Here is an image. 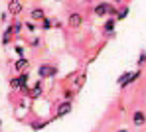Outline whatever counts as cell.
Returning <instances> with one entry per match:
<instances>
[{
	"mask_svg": "<svg viewBox=\"0 0 146 132\" xmlns=\"http://www.w3.org/2000/svg\"><path fill=\"white\" fill-rule=\"evenodd\" d=\"M57 73H59V69H57V65H53V63H40V65H38V79H42V81L55 79Z\"/></svg>",
	"mask_w": 146,
	"mask_h": 132,
	"instance_id": "obj_1",
	"label": "cell"
},
{
	"mask_svg": "<svg viewBox=\"0 0 146 132\" xmlns=\"http://www.w3.org/2000/svg\"><path fill=\"white\" fill-rule=\"evenodd\" d=\"M71 110H73V101H59L51 118H53V120H59V118H63L65 114H69Z\"/></svg>",
	"mask_w": 146,
	"mask_h": 132,
	"instance_id": "obj_2",
	"label": "cell"
},
{
	"mask_svg": "<svg viewBox=\"0 0 146 132\" xmlns=\"http://www.w3.org/2000/svg\"><path fill=\"white\" fill-rule=\"evenodd\" d=\"M67 79H71V87L79 93V91L83 89L85 81H87V71H85V69H83V71H75V73H71Z\"/></svg>",
	"mask_w": 146,
	"mask_h": 132,
	"instance_id": "obj_3",
	"label": "cell"
},
{
	"mask_svg": "<svg viewBox=\"0 0 146 132\" xmlns=\"http://www.w3.org/2000/svg\"><path fill=\"white\" fill-rule=\"evenodd\" d=\"M83 24H85V18H83L81 12H69V16L65 20V26L69 28V30H79Z\"/></svg>",
	"mask_w": 146,
	"mask_h": 132,
	"instance_id": "obj_4",
	"label": "cell"
},
{
	"mask_svg": "<svg viewBox=\"0 0 146 132\" xmlns=\"http://www.w3.org/2000/svg\"><path fill=\"white\" fill-rule=\"evenodd\" d=\"M130 122H132L134 128H142V126H146V110H142V108L134 110V112L130 114Z\"/></svg>",
	"mask_w": 146,
	"mask_h": 132,
	"instance_id": "obj_5",
	"label": "cell"
},
{
	"mask_svg": "<svg viewBox=\"0 0 146 132\" xmlns=\"http://www.w3.org/2000/svg\"><path fill=\"white\" fill-rule=\"evenodd\" d=\"M44 91H46L44 81L38 79L36 83H32V85H30V91H28V95H26V97H30V99H40V97L44 95Z\"/></svg>",
	"mask_w": 146,
	"mask_h": 132,
	"instance_id": "obj_6",
	"label": "cell"
},
{
	"mask_svg": "<svg viewBox=\"0 0 146 132\" xmlns=\"http://www.w3.org/2000/svg\"><path fill=\"white\" fill-rule=\"evenodd\" d=\"M28 12H30V20H34L36 24H40V22H44V20L48 18V16H46V10H44L42 6H32Z\"/></svg>",
	"mask_w": 146,
	"mask_h": 132,
	"instance_id": "obj_7",
	"label": "cell"
},
{
	"mask_svg": "<svg viewBox=\"0 0 146 132\" xmlns=\"http://www.w3.org/2000/svg\"><path fill=\"white\" fill-rule=\"evenodd\" d=\"M8 14L10 16H14V18H18L22 12H24V4L20 2V0H8Z\"/></svg>",
	"mask_w": 146,
	"mask_h": 132,
	"instance_id": "obj_8",
	"label": "cell"
},
{
	"mask_svg": "<svg viewBox=\"0 0 146 132\" xmlns=\"http://www.w3.org/2000/svg\"><path fill=\"white\" fill-rule=\"evenodd\" d=\"M28 69H30V59H28V57H18V59L14 61V73H16V75L26 73Z\"/></svg>",
	"mask_w": 146,
	"mask_h": 132,
	"instance_id": "obj_9",
	"label": "cell"
},
{
	"mask_svg": "<svg viewBox=\"0 0 146 132\" xmlns=\"http://www.w3.org/2000/svg\"><path fill=\"white\" fill-rule=\"evenodd\" d=\"M117 18H107L105 24H103V36H115V28H117Z\"/></svg>",
	"mask_w": 146,
	"mask_h": 132,
	"instance_id": "obj_10",
	"label": "cell"
},
{
	"mask_svg": "<svg viewBox=\"0 0 146 132\" xmlns=\"http://www.w3.org/2000/svg\"><path fill=\"white\" fill-rule=\"evenodd\" d=\"M12 40H14V32H12L10 24H8V28H4V32H2V46L8 48V46L12 44Z\"/></svg>",
	"mask_w": 146,
	"mask_h": 132,
	"instance_id": "obj_11",
	"label": "cell"
},
{
	"mask_svg": "<svg viewBox=\"0 0 146 132\" xmlns=\"http://www.w3.org/2000/svg\"><path fill=\"white\" fill-rule=\"evenodd\" d=\"M51 120H53V118H46V120H34V122L30 124V128H32L34 132H38V130H44V128L48 126V124L51 122Z\"/></svg>",
	"mask_w": 146,
	"mask_h": 132,
	"instance_id": "obj_12",
	"label": "cell"
},
{
	"mask_svg": "<svg viewBox=\"0 0 146 132\" xmlns=\"http://www.w3.org/2000/svg\"><path fill=\"white\" fill-rule=\"evenodd\" d=\"M10 28H12V32H14V38H16V36H20V34L26 30V28H24V22H22V20H18V18L10 24Z\"/></svg>",
	"mask_w": 146,
	"mask_h": 132,
	"instance_id": "obj_13",
	"label": "cell"
},
{
	"mask_svg": "<svg viewBox=\"0 0 146 132\" xmlns=\"http://www.w3.org/2000/svg\"><path fill=\"white\" fill-rule=\"evenodd\" d=\"M24 44L28 46V48H32V50H38V48L42 46V40H40L38 36H32V38H28V40H24Z\"/></svg>",
	"mask_w": 146,
	"mask_h": 132,
	"instance_id": "obj_14",
	"label": "cell"
},
{
	"mask_svg": "<svg viewBox=\"0 0 146 132\" xmlns=\"http://www.w3.org/2000/svg\"><path fill=\"white\" fill-rule=\"evenodd\" d=\"M40 30H42V32H49V30H55V20H51V18H46L44 22H40Z\"/></svg>",
	"mask_w": 146,
	"mask_h": 132,
	"instance_id": "obj_15",
	"label": "cell"
},
{
	"mask_svg": "<svg viewBox=\"0 0 146 132\" xmlns=\"http://www.w3.org/2000/svg\"><path fill=\"white\" fill-rule=\"evenodd\" d=\"M140 75H142V69H140V67H138V69H136V71H132V75H130V79H128V83H126V85H124V89H128V87H130V85H132V83H136V81L140 79ZM124 89H122V91H124Z\"/></svg>",
	"mask_w": 146,
	"mask_h": 132,
	"instance_id": "obj_16",
	"label": "cell"
},
{
	"mask_svg": "<svg viewBox=\"0 0 146 132\" xmlns=\"http://www.w3.org/2000/svg\"><path fill=\"white\" fill-rule=\"evenodd\" d=\"M130 14V6L128 4H124V6H121L119 8V14H117V22H121V20H124L126 16Z\"/></svg>",
	"mask_w": 146,
	"mask_h": 132,
	"instance_id": "obj_17",
	"label": "cell"
},
{
	"mask_svg": "<svg viewBox=\"0 0 146 132\" xmlns=\"http://www.w3.org/2000/svg\"><path fill=\"white\" fill-rule=\"evenodd\" d=\"M24 28H26V32H30V34H36V32L40 30V24H36L34 20H26V22H24Z\"/></svg>",
	"mask_w": 146,
	"mask_h": 132,
	"instance_id": "obj_18",
	"label": "cell"
},
{
	"mask_svg": "<svg viewBox=\"0 0 146 132\" xmlns=\"http://www.w3.org/2000/svg\"><path fill=\"white\" fill-rule=\"evenodd\" d=\"M75 93H77V91H75L73 87H65V89H63V99H61V101H73V99H75Z\"/></svg>",
	"mask_w": 146,
	"mask_h": 132,
	"instance_id": "obj_19",
	"label": "cell"
},
{
	"mask_svg": "<svg viewBox=\"0 0 146 132\" xmlns=\"http://www.w3.org/2000/svg\"><path fill=\"white\" fill-rule=\"evenodd\" d=\"M10 89L12 91H20V79H18V75H14L10 79Z\"/></svg>",
	"mask_w": 146,
	"mask_h": 132,
	"instance_id": "obj_20",
	"label": "cell"
},
{
	"mask_svg": "<svg viewBox=\"0 0 146 132\" xmlns=\"http://www.w3.org/2000/svg\"><path fill=\"white\" fill-rule=\"evenodd\" d=\"M14 51H16L18 57H26V48H24V46H20V44L14 46Z\"/></svg>",
	"mask_w": 146,
	"mask_h": 132,
	"instance_id": "obj_21",
	"label": "cell"
},
{
	"mask_svg": "<svg viewBox=\"0 0 146 132\" xmlns=\"http://www.w3.org/2000/svg\"><path fill=\"white\" fill-rule=\"evenodd\" d=\"M136 63H138V67H142V65L146 63V50L140 53V57H138V61H136Z\"/></svg>",
	"mask_w": 146,
	"mask_h": 132,
	"instance_id": "obj_22",
	"label": "cell"
},
{
	"mask_svg": "<svg viewBox=\"0 0 146 132\" xmlns=\"http://www.w3.org/2000/svg\"><path fill=\"white\" fill-rule=\"evenodd\" d=\"M8 16H10V14H8V10H4V12H2V14H0V22H2V24H4V22H6V20H8Z\"/></svg>",
	"mask_w": 146,
	"mask_h": 132,
	"instance_id": "obj_23",
	"label": "cell"
},
{
	"mask_svg": "<svg viewBox=\"0 0 146 132\" xmlns=\"http://www.w3.org/2000/svg\"><path fill=\"white\" fill-rule=\"evenodd\" d=\"M55 28H57V30L63 28V22H61V20H55Z\"/></svg>",
	"mask_w": 146,
	"mask_h": 132,
	"instance_id": "obj_24",
	"label": "cell"
},
{
	"mask_svg": "<svg viewBox=\"0 0 146 132\" xmlns=\"http://www.w3.org/2000/svg\"><path fill=\"white\" fill-rule=\"evenodd\" d=\"M117 132H130V130H128V128H119Z\"/></svg>",
	"mask_w": 146,
	"mask_h": 132,
	"instance_id": "obj_25",
	"label": "cell"
},
{
	"mask_svg": "<svg viewBox=\"0 0 146 132\" xmlns=\"http://www.w3.org/2000/svg\"><path fill=\"white\" fill-rule=\"evenodd\" d=\"M113 2H115V4H121V2H122V0H113Z\"/></svg>",
	"mask_w": 146,
	"mask_h": 132,
	"instance_id": "obj_26",
	"label": "cell"
},
{
	"mask_svg": "<svg viewBox=\"0 0 146 132\" xmlns=\"http://www.w3.org/2000/svg\"><path fill=\"white\" fill-rule=\"evenodd\" d=\"M55 2H61V0H55Z\"/></svg>",
	"mask_w": 146,
	"mask_h": 132,
	"instance_id": "obj_27",
	"label": "cell"
}]
</instances>
